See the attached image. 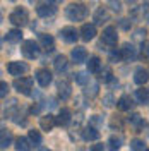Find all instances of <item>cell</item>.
Masks as SVG:
<instances>
[{
	"label": "cell",
	"instance_id": "ffe728a7",
	"mask_svg": "<svg viewBox=\"0 0 149 151\" xmlns=\"http://www.w3.org/2000/svg\"><path fill=\"white\" fill-rule=\"evenodd\" d=\"M33 142L29 141V137H17L16 139V151H31Z\"/></svg>",
	"mask_w": 149,
	"mask_h": 151
},
{
	"label": "cell",
	"instance_id": "e575fe53",
	"mask_svg": "<svg viewBox=\"0 0 149 151\" xmlns=\"http://www.w3.org/2000/svg\"><path fill=\"white\" fill-rule=\"evenodd\" d=\"M7 93H9V84H7L5 81H2V83H0V98H5Z\"/></svg>",
	"mask_w": 149,
	"mask_h": 151
},
{
	"label": "cell",
	"instance_id": "603a6c76",
	"mask_svg": "<svg viewBox=\"0 0 149 151\" xmlns=\"http://www.w3.org/2000/svg\"><path fill=\"white\" fill-rule=\"evenodd\" d=\"M108 144H110L112 151H118L122 148V144H123V137L120 134H112L110 139H108Z\"/></svg>",
	"mask_w": 149,
	"mask_h": 151
},
{
	"label": "cell",
	"instance_id": "f35d334b",
	"mask_svg": "<svg viewBox=\"0 0 149 151\" xmlns=\"http://www.w3.org/2000/svg\"><path fill=\"white\" fill-rule=\"evenodd\" d=\"M110 7H112L113 10H115V12H120V2H118V0H110Z\"/></svg>",
	"mask_w": 149,
	"mask_h": 151
},
{
	"label": "cell",
	"instance_id": "8d00e7d4",
	"mask_svg": "<svg viewBox=\"0 0 149 151\" xmlns=\"http://www.w3.org/2000/svg\"><path fill=\"white\" fill-rule=\"evenodd\" d=\"M140 52H142V57H149V40L142 41V45H140Z\"/></svg>",
	"mask_w": 149,
	"mask_h": 151
},
{
	"label": "cell",
	"instance_id": "83f0119b",
	"mask_svg": "<svg viewBox=\"0 0 149 151\" xmlns=\"http://www.w3.org/2000/svg\"><path fill=\"white\" fill-rule=\"evenodd\" d=\"M129 122H130L132 125L137 129V131L144 129V125H146V124H144V120H142V117H140L139 113H132L130 117H129Z\"/></svg>",
	"mask_w": 149,
	"mask_h": 151
},
{
	"label": "cell",
	"instance_id": "74e56055",
	"mask_svg": "<svg viewBox=\"0 0 149 151\" xmlns=\"http://www.w3.org/2000/svg\"><path fill=\"white\" fill-rule=\"evenodd\" d=\"M130 26H132V22H130V19H120V28L122 29H130Z\"/></svg>",
	"mask_w": 149,
	"mask_h": 151
},
{
	"label": "cell",
	"instance_id": "d6986e66",
	"mask_svg": "<svg viewBox=\"0 0 149 151\" xmlns=\"http://www.w3.org/2000/svg\"><path fill=\"white\" fill-rule=\"evenodd\" d=\"M87 72H91V74H98V72H101V60H100V57H89V62H87Z\"/></svg>",
	"mask_w": 149,
	"mask_h": 151
},
{
	"label": "cell",
	"instance_id": "5bb4252c",
	"mask_svg": "<svg viewBox=\"0 0 149 151\" xmlns=\"http://www.w3.org/2000/svg\"><path fill=\"white\" fill-rule=\"evenodd\" d=\"M149 79V70L148 69H144V67H139L135 72H134V83L135 84H146Z\"/></svg>",
	"mask_w": 149,
	"mask_h": 151
},
{
	"label": "cell",
	"instance_id": "d590c367",
	"mask_svg": "<svg viewBox=\"0 0 149 151\" xmlns=\"http://www.w3.org/2000/svg\"><path fill=\"white\" fill-rule=\"evenodd\" d=\"M146 35H148V31H146L144 28H139V29H135V35H134V38H135V40H142V41H144V36H146Z\"/></svg>",
	"mask_w": 149,
	"mask_h": 151
},
{
	"label": "cell",
	"instance_id": "44dd1931",
	"mask_svg": "<svg viewBox=\"0 0 149 151\" xmlns=\"http://www.w3.org/2000/svg\"><path fill=\"white\" fill-rule=\"evenodd\" d=\"M10 142H12V132L9 129H2L0 131V146H2V150H5V148H9Z\"/></svg>",
	"mask_w": 149,
	"mask_h": 151
},
{
	"label": "cell",
	"instance_id": "3957f363",
	"mask_svg": "<svg viewBox=\"0 0 149 151\" xmlns=\"http://www.w3.org/2000/svg\"><path fill=\"white\" fill-rule=\"evenodd\" d=\"M14 88L17 93L28 96V94H31V89H33V79L31 77H16Z\"/></svg>",
	"mask_w": 149,
	"mask_h": 151
},
{
	"label": "cell",
	"instance_id": "7dc6e473",
	"mask_svg": "<svg viewBox=\"0 0 149 151\" xmlns=\"http://www.w3.org/2000/svg\"><path fill=\"white\" fill-rule=\"evenodd\" d=\"M10 2H14V0H10Z\"/></svg>",
	"mask_w": 149,
	"mask_h": 151
},
{
	"label": "cell",
	"instance_id": "ab89813d",
	"mask_svg": "<svg viewBox=\"0 0 149 151\" xmlns=\"http://www.w3.org/2000/svg\"><path fill=\"white\" fill-rule=\"evenodd\" d=\"M120 58H122L120 52H118V53H117V52H112V53H110V60H112V62H118Z\"/></svg>",
	"mask_w": 149,
	"mask_h": 151
},
{
	"label": "cell",
	"instance_id": "ee69618b",
	"mask_svg": "<svg viewBox=\"0 0 149 151\" xmlns=\"http://www.w3.org/2000/svg\"><path fill=\"white\" fill-rule=\"evenodd\" d=\"M39 151H50L48 148H39Z\"/></svg>",
	"mask_w": 149,
	"mask_h": 151
},
{
	"label": "cell",
	"instance_id": "8fae6325",
	"mask_svg": "<svg viewBox=\"0 0 149 151\" xmlns=\"http://www.w3.org/2000/svg\"><path fill=\"white\" fill-rule=\"evenodd\" d=\"M70 57H72V60H74L75 64H82V62H86V58H87V52H86L84 47H75V48H72Z\"/></svg>",
	"mask_w": 149,
	"mask_h": 151
},
{
	"label": "cell",
	"instance_id": "d6a6232c",
	"mask_svg": "<svg viewBox=\"0 0 149 151\" xmlns=\"http://www.w3.org/2000/svg\"><path fill=\"white\" fill-rule=\"evenodd\" d=\"M101 124H103V119L100 117V115H93V117L89 119V125H93L94 129H98Z\"/></svg>",
	"mask_w": 149,
	"mask_h": 151
},
{
	"label": "cell",
	"instance_id": "f546056e",
	"mask_svg": "<svg viewBox=\"0 0 149 151\" xmlns=\"http://www.w3.org/2000/svg\"><path fill=\"white\" fill-rule=\"evenodd\" d=\"M28 137H29V141L33 142L34 146H39L41 144V141H43V137H41V134H39V131H29V134H28Z\"/></svg>",
	"mask_w": 149,
	"mask_h": 151
},
{
	"label": "cell",
	"instance_id": "1f68e13d",
	"mask_svg": "<svg viewBox=\"0 0 149 151\" xmlns=\"http://www.w3.org/2000/svg\"><path fill=\"white\" fill-rule=\"evenodd\" d=\"M100 77H101V81H103V83H112V81H113L112 69H110V67H106L105 70H101V76H100Z\"/></svg>",
	"mask_w": 149,
	"mask_h": 151
},
{
	"label": "cell",
	"instance_id": "836d02e7",
	"mask_svg": "<svg viewBox=\"0 0 149 151\" xmlns=\"http://www.w3.org/2000/svg\"><path fill=\"white\" fill-rule=\"evenodd\" d=\"M98 94V84L96 83H93V84L89 86L87 89H86V96H89V98H94Z\"/></svg>",
	"mask_w": 149,
	"mask_h": 151
},
{
	"label": "cell",
	"instance_id": "cb8c5ba5",
	"mask_svg": "<svg viewBox=\"0 0 149 151\" xmlns=\"http://www.w3.org/2000/svg\"><path fill=\"white\" fill-rule=\"evenodd\" d=\"M108 19H110V14H108V10L105 9V7H100V9L94 12V22L96 24H103Z\"/></svg>",
	"mask_w": 149,
	"mask_h": 151
},
{
	"label": "cell",
	"instance_id": "4316f807",
	"mask_svg": "<svg viewBox=\"0 0 149 151\" xmlns=\"http://www.w3.org/2000/svg\"><path fill=\"white\" fill-rule=\"evenodd\" d=\"M135 98H137V101H139V103L148 105L149 103V89H146V88L137 89V91H135Z\"/></svg>",
	"mask_w": 149,
	"mask_h": 151
},
{
	"label": "cell",
	"instance_id": "30bf717a",
	"mask_svg": "<svg viewBox=\"0 0 149 151\" xmlns=\"http://www.w3.org/2000/svg\"><path fill=\"white\" fill-rule=\"evenodd\" d=\"M36 81L41 88H48L50 83H52V72L48 69H39V70H36Z\"/></svg>",
	"mask_w": 149,
	"mask_h": 151
},
{
	"label": "cell",
	"instance_id": "e0dca14e",
	"mask_svg": "<svg viewBox=\"0 0 149 151\" xmlns=\"http://www.w3.org/2000/svg\"><path fill=\"white\" fill-rule=\"evenodd\" d=\"M117 106H118V110L122 112H129L132 106H134V101H132L130 96H127V94H123L118 98V101H117Z\"/></svg>",
	"mask_w": 149,
	"mask_h": 151
},
{
	"label": "cell",
	"instance_id": "f1b7e54d",
	"mask_svg": "<svg viewBox=\"0 0 149 151\" xmlns=\"http://www.w3.org/2000/svg\"><path fill=\"white\" fill-rule=\"evenodd\" d=\"M74 81L77 83V84L86 86L87 84V81H89V72H75L74 74Z\"/></svg>",
	"mask_w": 149,
	"mask_h": 151
},
{
	"label": "cell",
	"instance_id": "2e32d148",
	"mask_svg": "<svg viewBox=\"0 0 149 151\" xmlns=\"http://www.w3.org/2000/svg\"><path fill=\"white\" fill-rule=\"evenodd\" d=\"M96 36V26L94 24H84L81 28V38L84 41H91Z\"/></svg>",
	"mask_w": 149,
	"mask_h": 151
},
{
	"label": "cell",
	"instance_id": "9a60e30c",
	"mask_svg": "<svg viewBox=\"0 0 149 151\" xmlns=\"http://www.w3.org/2000/svg\"><path fill=\"white\" fill-rule=\"evenodd\" d=\"M39 45L45 52H52L55 48V40L52 35H39Z\"/></svg>",
	"mask_w": 149,
	"mask_h": 151
},
{
	"label": "cell",
	"instance_id": "ba28073f",
	"mask_svg": "<svg viewBox=\"0 0 149 151\" xmlns=\"http://www.w3.org/2000/svg\"><path fill=\"white\" fill-rule=\"evenodd\" d=\"M57 91H58V98L60 100H69L70 98V94H72V89H70V83L65 81V79H62V81H58L57 83Z\"/></svg>",
	"mask_w": 149,
	"mask_h": 151
},
{
	"label": "cell",
	"instance_id": "60d3db41",
	"mask_svg": "<svg viewBox=\"0 0 149 151\" xmlns=\"http://www.w3.org/2000/svg\"><path fill=\"white\" fill-rule=\"evenodd\" d=\"M91 151H105V146L103 144H94L93 148H91Z\"/></svg>",
	"mask_w": 149,
	"mask_h": 151
},
{
	"label": "cell",
	"instance_id": "277c9868",
	"mask_svg": "<svg viewBox=\"0 0 149 151\" xmlns=\"http://www.w3.org/2000/svg\"><path fill=\"white\" fill-rule=\"evenodd\" d=\"M21 52H22V55L26 57V58L33 60V58H36L39 55V45H38L36 41H33V40H28V41L22 43Z\"/></svg>",
	"mask_w": 149,
	"mask_h": 151
},
{
	"label": "cell",
	"instance_id": "9c48e42d",
	"mask_svg": "<svg viewBox=\"0 0 149 151\" xmlns=\"http://www.w3.org/2000/svg\"><path fill=\"white\" fill-rule=\"evenodd\" d=\"M57 12V7L55 4H39L36 7V14L39 16V17H52L53 14Z\"/></svg>",
	"mask_w": 149,
	"mask_h": 151
},
{
	"label": "cell",
	"instance_id": "6da1fadb",
	"mask_svg": "<svg viewBox=\"0 0 149 151\" xmlns=\"http://www.w3.org/2000/svg\"><path fill=\"white\" fill-rule=\"evenodd\" d=\"M65 16L69 21H82L87 16V9L82 4H70L65 9Z\"/></svg>",
	"mask_w": 149,
	"mask_h": 151
},
{
	"label": "cell",
	"instance_id": "d4e9b609",
	"mask_svg": "<svg viewBox=\"0 0 149 151\" xmlns=\"http://www.w3.org/2000/svg\"><path fill=\"white\" fill-rule=\"evenodd\" d=\"M67 65H69V62H67V57H64V55H58L55 58V62H53L55 72H58V74H62V72L67 69Z\"/></svg>",
	"mask_w": 149,
	"mask_h": 151
},
{
	"label": "cell",
	"instance_id": "7bdbcfd3",
	"mask_svg": "<svg viewBox=\"0 0 149 151\" xmlns=\"http://www.w3.org/2000/svg\"><path fill=\"white\" fill-rule=\"evenodd\" d=\"M50 2H52V4H60L62 0H50Z\"/></svg>",
	"mask_w": 149,
	"mask_h": 151
},
{
	"label": "cell",
	"instance_id": "7c38bea8",
	"mask_svg": "<svg viewBox=\"0 0 149 151\" xmlns=\"http://www.w3.org/2000/svg\"><path fill=\"white\" fill-rule=\"evenodd\" d=\"M55 125H57V117H53V115H43V117L39 119V127H41L43 131L50 132Z\"/></svg>",
	"mask_w": 149,
	"mask_h": 151
},
{
	"label": "cell",
	"instance_id": "ac0fdd59",
	"mask_svg": "<svg viewBox=\"0 0 149 151\" xmlns=\"http://www.w3.org/2000/svg\"><path fill=\"white\" fill-rule=\"evenodd\" d=\"M70 119H72V113H70V110L69 108H62L60 112H58V115H57V125H67V124L70 122Z\"/></svg>",
	"mask_w": 149,
	"mask_h": 151
},
{
	"label": "cell",
	"instance_id": "4fadbf2b",
	"mask_svg": "<svg viewBox=\"0 0 149 151\" xmlns=\"http://www.w3.org/2000/svg\"><path fill=\"white\" fill-rule=\"evenodd\" d=\"M120 53H122V58L123 60H134L137 52H135V47L132 43H123V47L120 48Z\"/></svg>",
	"mask_w": 149,
	"mask_h": 151
},
{
	"label": "cell",
	"instance_id": "4dcf8cb0",
	"mask_svg": "<svg viewBox=\"0 0 149 151\" xmlns=\"http://www.w3.org/2000/svg\"><path fill=\"white\" fill-rule=\"evenodd\" d=\"M130 151H148V148H146L144 141H140V139H132L130 141Z\"/></svg>",
	"mask_w": 149,
	"mask_h": 151
},
{
	"label": "cell",
	"instance_id": "b9f144b4",
	"mask_svg": "<svg viewBox=\"0 0 149 151\" xmlns=\"http://www.w3.org/2000/svg\"><path fill=\"white\" fill-rule=\"evenodd\" d=\"M103 101H105V105H106V106H112V105H113V103H112V96H106Z\"/></svg>",
	"mask_w": 149,
	"mask_h": 151
},
{
	"label": "cell",
	"instance_id": "7402d4cb",
	"mask_svg": "<svg viewBox=\"0 0 149 151\" xmlns=\"http://www.w3.org/2000/svg\"><path fill=\"white\" fill-rule=\"evenodd\" d=\"M98 137H100V132L96 131L93 125L86 127V129L82 131V139H84V141H96Z\"/></svg>",
	"mask_w": 149,
	"mask_h": 151
},
{
	"label": "cell",
	"instance_id": "484cf974",
	"mask_svg": "<svg viewBox=\"0 0 149 151\" xmlns=\"http://www.w3.org/2000/svg\"><path fill=\"white\" fill-rule=\"evenodd\" d=\"M7 41L9 43H21V40H22V31L21 29H10L7 31Z\"/></svg>",
	"mask_w": 149,
	"mask_h": 151
},
{
	"label": "cell",
	"instance_id": "52a82bcc",
	"mask_svg": "<svg viewBox=\"0 0 149 151\" xmlns=\"http://www.w3.org/2000/svg\"><path fill=\"white\" fill-rule=\"evenodd\" d=\"M58 35H60V40H64L65 43H75V41H77V38H79V33H77V29L72 28V26L62 28Z\"/></svg>",
	"mask_w": 149,
	"mask_h": 151
},
{
	"label": "cell",
	"instance_id": "bcb514c9",
	"mask_svg": "<svg viewBox=\"0 0 149 151\" xmlns=\"http://www.w3.org/2000/svg\"><path fill=\"white\" fill-rule=\"evenodd\" d=\"M148 21H149V16H148Z\"/></svg>",
	"mask_w": 149,
	"mask_h": 151
},
{
	"label": "cell",
	"instance_id": "8992f818",
	"mask_svg": "<svg viewBox=\"0 0 149 151\" xmlns=\"http://www.w3.org/2000/svg\"><path fill=\"white\" fill-rule=\"evenodd\" d=\"M7 70H9L10 76H24L26 72L29 70V65L26 62H9V65H7Z\"/></svg>",
	"mask_w": 149,
	"mask_h": 151
},
{
	"label": "cell",
	"instance_id": "7a4b0ae2",
	"mask_svg": "<svg viewBox=\"0 0 149 151\" xmlns=\"http://www.w3.org/2000/svg\"><path fill=\"white\" fill-rule=\"evenodd\" d=\"M9 21L14 24V26H19V28L26 26V24H28V21H29L28 10L22 9V7H17L16 10H12V14L9 16Z\"/></svg>",
	"mask_w": 149,
	"mask_h": 151
},
{
	"label": "cell",
	"instance_id": "f6af8a7d",
	"mask_svg": "<svg viewBox=\"0 0 149 151\" xmlns=\"http://www.w3.org/2000/svg\"><path fill=\"white\" fill-rule=\"evenodd\" d=\"M29 2H34V0H29Z\"/></svg>",
	"mask_w": 149,
	"mask_h": 151
},
{
	"label": "cell",
	"instance_id": "5b68a950",
	"mask_svg": "<svg viewBox=\"0 0 149 151\" xmlns=\"http://www.w3.org/2000/svg\"><path fill=\"white\" fill-rule=\"evenodd\" d=\"M101 41L105 45H108V47H115L117 45V41H118V35H117V29L113 28V26H108V28L103 31L101 35Z\"/></svg>",
	"mask_w": 149,
	"mask_h": 151
}]
</instances>
